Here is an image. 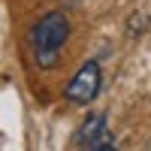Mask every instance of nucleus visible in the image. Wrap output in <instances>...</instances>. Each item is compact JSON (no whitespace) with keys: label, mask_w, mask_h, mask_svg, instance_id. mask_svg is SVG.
Instances as JSON below:
<instances>
[{"label":"nucleus","mask_w":151,"mask_h":151,"mask_svg":"<svg viewBox=\"0 0 151 151\" xmlns=\"http://www.w3.org/2000/svg\"><path fill=\"white\" fill-rule=\"evenodd\" d=\"M70 40V18L64 12H45L30 27V52L42 70H52L58 64L60 52Z\"/></svg>","instance_id":"obj_1"},{"label":"nucleus","mask_w":151,"mask_h":151,"mask_svg":"<svg viewBox=\"0 0 151 151\" xmlns=\"http://www.w3.org/2000/svg\"><path fill=\"white\" fill-rule=\"evenodd\" d=\"M100 85H103L100 64H97V60H85V64L76 70V76L67 82L64 97H67V103H73V106H88V103H94V97L100 94Z\"/></svg>","instance_id":"obj_2"},{"label":"nucleus","mask_w":151,"mask_h":151,"mask_svg":"<svg viewBox=\"0 0 151 151\" xmlns=\"http://www.w3.org/2000/svg\"><path fill=\"white\" fill-rule=\"evenodd\" d=\"M76 148H94V145H103L109 142V127H106V112H94V115H88L79 130L73 136Z\"/></svg>","instance_id":"obj_3"},{"label":"nucleus","mask_w":151,"mask_h":151,"mask_svg":"<svg viewBox=\"0 0 151 151\" xmlns=\"http://www.w3.org/2000/svg\"><path fill=\"white\" fill-rule=\"evenodd\" d=\"M79 151H118L112 142H103V145H94V148H79Z\"/></svg>","instance_id":"obj_4"}]
</instances>
